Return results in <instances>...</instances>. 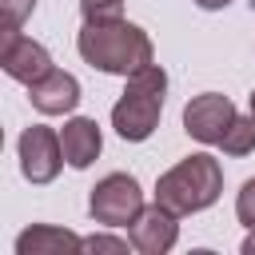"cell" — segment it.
Returning a JSON list of instances; mask_svg holds the SVG:
<instances>
[{"label":"cell","mask_w":255,"mask_h":255,"mask_svg":"<svg viewBox=\"0 0 255 255\" xmlns=\"http://www.w3.org/2000/svg\"><path fill=\"white\" fill-rule=\"evenodd\" d=\"M60 143H64V159L68 167L84 171L96 163L100 147H104V135H100V124L88 120V116H72L64 128H60Z\"/></svg>","instance_id":"10"},{"label":"cell","mask_w":255,"mask_h":255,"mask_svg":"<svg viewBox=\"0 0 255 255\" xmlns=\"http://www.w3.org/2000/svg\"><path fill=\"white\" fill-rule=\"evenodd\" d=\"M223 191V167L219 159H211L207 151H195L187 159H179L175 167H167L155 183V203H163L175 215H195L207 211Z\"/></svg>","instance_id":"2"},{"label":"cell","mask_w":255,"mask_h":255,"mask_svg":"<svg viewBox=\"0 0 255 255\" xmlns=\"http://www.w3.org/2000/svg\"><path fill=\"white\" fill-rule=\"evenodd\" d=\"M128 239L139 255H167L179 239V215L167 211L163 203H151L128 223Z\"/></svg>","instance_id":"7"},{"label":"cell","mask_w":255,"mask_h":255,"mask_svg":"<svg viewBox=\"0 0 255 255\" xmlns=\"http://www.w3.org/2000/svg\"><path fill=\"white\" fill-rule=\"evenodd\" d=\"M195 4H199L203 12H219V8H227L231 0H195Z\"/></svg>","instance_id":"17"},{"label":"cell","mask_w":255,"mask_h":255,"mask_svg":"<svg viewBox=\"0 0 255 255\" xmlns=\"http://www.w3.org/2000/svg\"><path fill=\"white\" fill-rule=\"evenodd\" d=\"M219 147H223L227 155H247V151H255V116H235L231 128L223 131Z\"/></svg>","instance_id":"12"},{"label":"cell","mask_w":255,"mask_h":255,"mask_svg":"<svg viewBox=\"0 0 255 255\" xmlns=\"http://www.w3.org/2000/svg\"><path fill=\"white\" fill-rule=\"evenodd\" d=\"M84 239L68 227H52V223H32L16 235V255H80Z\"/></svg>","instance_id":"11"},{"label":"cell","mask_w":255,"mask_h":255,"mask_svg":"<svg viewBox=\"0 0 255 255\" xmlns=\"http://www.w3.org/2000/svg\"><path fill=\"white\" fill-rule=\"evenodd\" d=\"M235 215H239V223H243L247 231H255V179H247V183L239 187V195H235Z\"/></svg>","instance_id":"15"},{"label":"cell","mask_w":255,"mask_h":255,"mask_svg":"<svg viewBox=\"0 0 255 255\" xmlns=\"http://www.w3.org/2000/svg\"><path fill=\"white\" fill-rule=\"evenodd\" d=\"M76 52L96 72L128 80L131 72L151 64V36L139 24L124 20V16H116V20H84V28L76 36Z\"/></svg>","instance_id":"1"},{"label":"cell","mask_w":255,"mask_h":255,"mask_svg":"<svg viewBox=\"0 0 255 255\" xmlns=\"http://www.w3.org/2000/svg\"><path fill=\"white\" fill-rule=\"evenodd\" d=\"M235 116L239 112H235V104L227 96L203 92V96H191L187 100V108H183V131L191 139H199V143H219Z\"/></svg>","instance_id":"6"},{"label":"cell","mask_w":255,"mask_h":255,"mask_svg":"<svg viewBox=\"0 0 255 255\" xmlns=\"http://www.w3.org/2000/svg\"><path fill=\"white\" fill-rule=\"evenodd\" d=\"M163 96H167V72L159 64H147L128 76L124 96L112 104V128L128 143H143L163 116Z\"/></svg>","instance_id":"3"},{"label":"cell","mask_w":255,"mask_h":255,"mask_svg":"<svg viewBox=\"0 0 255 255\" xmlns=\"http://www.w3.org/2000/svg\"><path fill=\"white\" fill-rule=\"evenodd\" d=\"M28 96H32V108L44 112V116H64L80 104V80L72 72H60L52 68L48 76H40L36 84H28Z\"/></svg>","instance_id":"9"},{"label":"cell","mask_w":255,"mask_h":255,"mask_svg":"<svg viewBox=\"0 0 255 255\" xmlns=\"http://www.w3.org/2000/svg\"><path fill=\"white\" fill-rule=\"evenodd\" d=\"M84 20H116L124 16V0H80Z\"/></svg>","instance_id":"16"},{"label":"cell","mask_w":255,"mask_h":255,"mask_svg":"<svg viewBox=\"0 0 255 255\" xmlns=\"http://www.w3.org/2000/svg\"><path fill=\"white\" fill-rule=\"evenodd\" d=\"M247 104H251V116H255V92H251V96H247Z\"/></svg>","instance_id":"19"},{"label":"cell","mask_w":255,"mask_h":255,"mask_svg":"<svg viewBox=\"0 0 255 255\" xmlns=\"http://www.w3.org/2000/svg\"><path fill=\"white\" fill-rule=\"evenodd\" d=\"M243 255H255V231H247V239H243Z\"/></svg>","instance_id":"18"},{"label":"cell","mask_w":255,"mask_h":255,"mask_svg":"<svg viewBox=\"0 0 255 255\" xmlns=\"http://www.w3.org/2000/svg\"><path fill=\"white\" fill-rule=\"evenodd\" d=\"M0 8H4V36H16L24 20L36 12V0H0Z\"/></svg>","instance_id":"13"},{"label":"cell","mask_w":255,"mask_h":255,"mask_svg":"<svg viewBox=\"0 0 255 255\" xmlns=\"http://www.w3.org/2000/svg\"><path fill=\"white\" fill-rule=\"evenodd\" d=\"M0 68H4L12 80H20V84H36L40 76L52 72V56H48L44 44H36V40H28V36L16 32V36H4Z\"/></svg>","instance_id":"8"},{"label":"cell","mask_w":255,"mask_h":255,"mask_svg":"<svg viewBox=\"0 0 255 255\" xmlns=\"http://www.w3.org/2000/svg\"><path fill=\"white\" fill-rule=\"evenodd\" d=\"M131 239H116V235H88L84 239V251L88 255H128Z\"/></svg>","instance_id":"14"},{"label":"cell","mask_w":255,"mask_h":255,"mask_svg":"<svg viewBox=\"0 0 255 255\" xmlns=\"http://www.w3.org/2000/svg\"><path fill=\"white\" fill-rule=\"evenodd\" d=\"M64 143L60 131H52L48 124H32L20 135V171L28 183H52L64 167Z\"/></svg>","instance_id":"5"},{"label":"cell","mask_w":255,"mask_h":255,"mask_svg":"<svg viewBox=\"0 0 255 255\" xmlns=\"http://www.w3.org/2000/svg\"><path fill=\"white\" fill-rule=\"evenodd\" d=\"M88 211H92V219L104 223V227H128V223L143 211V191H139L135 175H128V171L104 175V179L92 187V195H88Z\"/></svg>","instance_id":"4"}]
</instances>
